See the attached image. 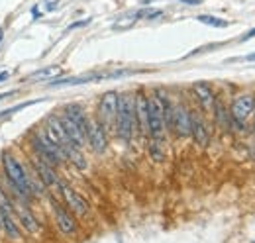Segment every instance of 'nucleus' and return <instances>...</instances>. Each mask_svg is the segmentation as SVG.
Here are the masks:
<instances>
[{
	"label": "nucleus",
	"instance_id": "nucleus-1",
	"mask_svg": "<svg viewBox=\"0 0 255 243\" xmlns=\"http://www.w3.org/2000/svg\"><path fill=\"white\" fill-rule=\"evenodd\" d=\"M2 171H4V179L8 182L10 190L18 196V200L30 202L33 198L30 171L12 153H2Z\"/></svg>",
	"mask_w": 255,
	"mask_h": 243
},
{
	"label": "nucleus",
	"instance_id": "nucleus-2",
	"mask_svg": "<svg viewBox=\"0 0 255 243\" xmlns=\"http://www.w3.org/2000/svg\"><path fill=\"white\" fill-rule=\"evenodd\" d=\"M114 131L126 143L131 141V137L137 131V127H135V110H133V94H129V92L118 94V112H116Z\"/></svg>",
	"mask_w": 255,
	"mask_h": 243
},
{
	"label": "nucleus",
	"instance_id": "nucleus-3",
	"mask_svg": "<svg viewBox=\"0 0 255 243\" xmlns=\"http://www.w3.org/2000/svg\"><path fill=\"white\" fill-rule=\"evenodd\" d=\"M169 96L163 91L153 92L147 98V135L151 139L165 137V104Z\"/></svg>",
	"mask_w": 255,
	"mask_h": 243
},
{
	"label": "nucleus",
	"instance_id": "nucleus-4",
	"mask_svg": "<svg viewBox=\"0 0 255 243\" xmlns=\"http://www.w3.org/2000/svg\"><path fill=\"white\" fill-rule=\"evenodd\" d=\"M30 145H32L33 153L39 159H43L45 163H49L53 167H59V165H63L65 161H67L63 149L57 143H53L45 133H39V131L32 133L30 135Z\"/></svg>",
	"mask_w": 255,
	"mask_h": 243
},
{
	"label": "nucleus",
	"instance_id": "nucleus-5",
	"mask_svg": "<svg viewBox=\"0 0 255 243\" xmlns=\"http://www.w3.org/2000/svg\"><path fill=\"white\" fill-rule=\"evenodd\" d=\"M116 112H118V92H104L100 96V102H98V120L106 129H114Z\"/></svg>",
	"mask_w": 255,
	"mask_h": 243
},
{
	"label": "nucleus",
	"instance_id": "nucleus-6",
	"mask_svg": "<svg viewBox=\"0 0 255 243\" xmlns=\"http://www.w3.org/2000/svg\"><path fill=\"white\" fill-rule=\"evenodd\" d=\"M59 192H61V196H63L65 206L75 214V216H87V214L91 212V204H89V200H87L83 194H79L73 186H69V184H63V182H61Z\"/></svg>",
	"mask_w": 255,
	"mask_h": 243
},
{
	"label": "nucleus",
	"instance_id": "nucleus-7",
	"mask_svg": "<svg viewBox=\"0 0 255 243\" xmlns=\"http://www.w3.org/2000/svg\"><path fill=\"white\" fill-rule=\"evenodd\" d=\"M255 114V96L254 94H240L232 106H230V116L232 120L238 122L240 125H244L250 120V116Z\"/></svg>",
	"mask_w": 255,
	"mask_h": 243
},
{
	"label": "nucleus",
	"instance_id": "nucleus-8",
	"mask_svg": "<svg viewBox=\"0 0 255 243\" xmlns=\"http://www.w3.org/2000/svg\"><path fill=\"white\" fill-rule=\"evenodd\" d=\"M87 143L95 153H104L108 149V129L100 123L98 118H93L87 127Z\"/></svg>",
	"mask_w": 255,
	"mask_h": 243
},
{
	"label": "nucleus",
	"instance_id": "nucleus-9",
	"mask_svg": "<svg viewBox=\"0 0 255 243\" xmlns=\"http://www.w3.org/2000/svg\"><path fill=\"white\" fill-rule=\"evenodd\" d=\"M30 163H32L33 167V173L39 177V181L43 182L45 186H61V181H59V177H57V173H55V167L53 165H49V163H45L43 159H39L35 153H32V157H30Z\"/></svg>",
	"mask_w": 255,
	"mask_h": 243
},
{
	"label": "nucleus",
	"instance_id": "nucleus-10",
	"mask_svg": "<svg viewBox=\"0 0 255 243\" xmlns=\"http://www.w3.org/2000/svg\"><path fill=\"white\" fill-rule=\"evenodd\" d=\"M53 216H55V224L59 228V232L63 236H75L79 226H77V220H75V214L71 212L69 208H65L61 204L53 202Z\"/></svg>",
	"mask_w": 255,
	"mask_h": 243
},
{
	"label": "nucleus",
	"instance_id": "nucleus-11",
	"mask_svg": "<svg viewBox=\"0 0 255 243\" xmlns=\"http://www.w3.org/2000/svg\"><path fill=\"white\" fill-rule=\"evenodd\" d=\"M171 129L179 137H189L191 135V110L183 104H177L173 108V118H171Z\"/></svg>",
	"mask_w": 255,
	"mask_h": 243
},
{
	"label": "nucleus",
	"instance_id": "nucleus-12",
	"mask_svg": "<svg viewBox=\"0 0 255 243\" xmlns=\"http://www.w3.org/2000/svg\"><path fill=\"white\" fill-rule=\"evenodd\" d=\"M53 143H57L61 149H65L67 147H71L73 143H71V139L67 137V133H65L63 125H61V120H59V116H51V118H47V122H45V131H43Z\"/></svg>",
	"mask_w": 255,
	"mask_h": 243
},
{
	"label": "nucleus",
	"instance_id": "nucleus-13",
	"mask_svg": "<svg viewBox=\"0 0 255 243\" xmlns=\"http://www.w3.org/2000/svg\"><path fill=\"white\" fill-rule=\"evenodd\" d=\"M147 94L139 91L133 94V110H135V127L139 133L147 135Z\"/></svg>",
	"mask_w": 255,
	"mask_h": 243
},
{
	"label": "nucleus",
	"instance_id": "nucleus-14",
	"mask_svg": "<svg viewBox=\"0 0 255 243\" xmlns=\"http://www.w3.org/2000/svg\"><path fill=\"white\" fill-rule=\"evenodd\" d=\"M192 92L198 100V104L202 106L204 112H212L214 110V104H216V94H214V89L208 85V83H194L192 85Z\"/></svg>",
	"mask_w": 255,
	"mask_h": 243
},
{
	"label": "nucleus",
	"instance_id": "nucleus-15",
	"mask_svg": "<svg viewBox=\"0 0 255 243\" xmlns=\"http://www.w3.org/2000/svg\"><path fill=\"white\" fill-rule=\"evenodd\" d=\"M14 216H16V220L20 222V226H22L26 232L37 234V232L41 230L39 222L35 220V216H33L32 210H30L28 206H24V204H20V202H14Z\"/></svg>",
	"mask_w": 255,
	"mask_h": 243
},
{
	"label": "nucleus",
	"instance_id": "nucleus-16",
	"mask_svg": "<svg viewBox=\"0 0 255 243\" xmlns=\"http://www.w3.org/2000/svg\"><path fill=\"white\" fill-rule=\"evenodd\" d=\"M191 135L200 147H206L208 145V139H210L208 127H206V123L202 120V116L196 114V112H191Z\"/></svg>",
	"mask_w": 255,
	"mask_h": 243
},
{
	"label": "nucleus",
	"instance_id": "nucleus-17",
	"mask_svg": "<svg viewBox=\"0 0 255 243\" xmlns=\"http://www.w3.org/2000/svg\"><path fill=\"white\" fill-rule=\"evenodd\" d=\"M0 230L10 240H18L20 238V224H18V220L14 216V210L0 208Z\"/></svg>",
	"mask_w": 255,
	"mask_h": 243
},
{
	"label": "nucleus",
	"instance_id": "nucleus-18",
	"mask_svg": "<svg viewBox=\"0 0 255 243\" xmlns=\"http://www.w3.org/2000/svg\"><path fill=\"white\" fill-rule=\"evenodd\" d=\"M63 114L69 118L71 122H75L85 133H87V127H89V122H91V118L87 116V112L79 106V104H67L63 108Z\"/></svg>",
	"mask_w": 255,
	"mask_h": 243
},
{
	"label": "nucleus",
	"instance_id": "nucleus-19",
	"mask_svg": "<svg viewBox=\"0 0 255 243\" xmlns=\"http://www.w3.org/2000/svg\"><path fill=\"white\" fill-rule=\"evenodd\" d=\"M65 159L67 161H71L77 169H87V159H85V155L81 151V147H77V145H71V147H67L65 149Z\"/></svg>",
	"mask_w": 255,
	"mask_h": 243
},
{
	"label": "nucleus",
	"instance_id": "nucleus-20",
	"mask_svg": "<svg viewBox=\"0 0 255 243\" xmlns=\"http://www.w3.org/2000/svg\"><path fill=\"white\" fill-rule=\"evenodd\" d=\"M214 114H216V122H218V125H222L226 129H230L232 127V116H230V110H226L224 108L222 102H218L216 100V104H214V110H212Z\"/></svg>",
	"mask_w": 255,
	"mask_h": 243
},
{
	"label": "nucleus",
	"instance_id": "nucleus-21",
	"mask_svg": "<svg viewBox=\"0 0 255 243\" xmlns=\"http://www.w3.org/2000/svg\"><path fill=\"white\" fill-rule=\"evenodd\" d=\"M61 67H47V69H43V71H39V73H35V75H32L30 79H33V81H43V79H55L57 75H61Z\"/></svg>",
	"mask_w": 255,
	"mask_h": 243
},
{
	"label": "nucleus",
	"instance_id": "nucleus-22",
	"mask_svg": "<svg viewBox=\"0 0 255 243\" xmlns=\"http://www.w3.org/2000/svg\"><path fill=\"white\" fill-rule=\"evenodd\" d=\"M149 155L153 157V161H163V159H165L163 139H151V141H149Z\"/></svg>",
	"mask_w": 255,
	"mask_h": 243
},
{
	"label": "nucleus",
	"instance_id": "nucleus-23",
	"mask_svg": "<svg viewBox=\"0 0 255 243\" xmlns=\"http://www.w3.org/2000/svg\"><path fill=\"white\" fill-rule=\"evenodd\" d=\"M198 22H200V24H206V26H212V28H228V22H226V20L216 18V16H210V14L198 16Z\"/></svg>",
	"mask_w": 255,
	"mask_h": 243
},
{
	"label": "nucleus",
	"instance_id": "nucleus-24",
	"mask_svg": "<svg viewBox=\"0 0 255 243\" xmlns=\"http://www.w3.org/2000/svg\"><path fill=\"white\" fill-rule=\"evenodd\" d=\"M0 208H6V210H14V200L8 196L6 188L0 186Z\"/></svg>",
	"mask_w": 255,
	"mask_h": 243
},
{
	"label": "nucleus",
	"instance_id": "nucleus-25",
	"mask_svg": "<svg viewBox=\"0 0 255 243\" xmlns=\"http://www.w3.org/2000/svg\"><path fill=\"white\" fill-rule=\"evenodd\" d=\"M135 20H137V14H135V16H131V18H126V20L122 18L120 22H116V28H129V26H131Z\"/></svg>",
	"mask_w": 255,
	"mask_h": 243
},
{
	"label": "nucleus",
	"instance_id": "nucleus-26",
	"mask_svg": "<svg viewBox=\"0 0 255 243\" xmlns=\"http://www.w3.org/2000/svg\"><path fill=\"white\" fill-rule=\"evenodd\" d=\"M57 6H59V0H45V10L47 12H53Z\"/></svg>",
	"mask_w": 255,
	"mask_h": 243
},
{
	"label": "nucleus",
	"instance_id": "nucleus-27",
	"mask_svg": "<svg viewBox=\"0 0 255 243\" xmlns=\"http://www.w3.org/2000/svg\"><path fill=\"white\" fill-rule=\"evenodd\" d=\"M254 35H255V28H252V30L248 31V33H244V35L240 37V41H248V39H252Z\"/></svg>",
	"mask_w": 255,
	"mask_h": 243
},
{
	"label": "nucleus",
	"instance_id": "nucleus-28",
	"mask_svg": "<svg viewBox=\"0 0 255 243\" xmlns=\"http://www.w3.org/2000/svg\"><path fill=\"white\" fill-rule=\"evenodd\" d=\"M181 4H189V6H198V4H202V0H179Z\"/></svg>",
	"mask_w": 255,
	"mask_h": 243
},
{
	"label": "nucleus",
	"instance_id": "nucleus-29",
	"mask_svg": "<svg viewBox=\"0 0 255 243\" xmlns=\"http://www.w3.org/2000/svg\"><path fill=\"white\" fill-rule=\"evenodd\" d=\"M91 20H85V22H77V24H73V26H69V30H75V28H81V26H87Z\"/></svg>",
	"mask_w": 255,
	"mask_h": 243
},
{
	"label": "nucleus",
	"instance_id": "nucleus-30",
	"mask_svg": "<svg viewBox=\"0 0 255 243\" xmlns=\"http://www.w3.org/2000/svg\"><path fill=\"white\" fill-rule=\"evenodd\" d=\"M32 16H33V20H37V18H41V12L37 10V6H33V8H32Z\"/></svg>",
	"mask_w": 255,
	"mask_h": 243
},
{
	"label": "nucleus",
	"instance_id": "nucleus-31",
	"mask_svg": "<svg viewBox=\"0 0 255 243\" xmlns=\"http://www.w3.org/2000/svg\"><path fill=\"white\" fill-rule=\"evenodd\" d=\"M6 79H8V73H6V71H4V73H0V83H4Z\"/></svg>",
	"mask_w": 255,
	"mask_h": 243
},
{
	"label": "nucleus",
	"instance_id": "nucleus-32",
	"mask_svg": "<svg viewBox=\"0 0 255 243\" xmlns=\"http://www.w3.org/2000/svg\"><path fill=\"white\" fill-rule=\"evenodd\" d=\"M244 59H246V61H250V63H252V61H255V53H254V55H246Z\"/></svg>",
	"mask_w": 255,
	"mask_h": 243
},
{
	"label": "nucleus",
	"instance_id": "nucleus-33",
	"mask_svg": "<svg viewBox=\"0 0 255 243\" xmlns=\"http://www.w3.org/2000/svg\"><path fill=\"white\" fill-rule=\"evenodd\" d=\"M254 129H255V125H254Z\"/></svg>",
	"mask_w": 255,
	"mask_h": 243
},
{
	"label": "nucleus",
	"instance_id": "nucleus-34",
	"mask_svg": "<svg viewBox=\"0 0 255 243\" xmlns=\"http://www.w3.org/2000/svg\"><path fill=\"white\" fill-rule=\"evenodd\" d=\"M0 232H2V230H0Z\"/></svg>",
	"mask_w": 255,
	"mask_h": 243
},
{
	"label": "nucleus",
	"instance_id": "nucleus-35",
	"mask_svg": "<svg viewBox=\"0 0 255 243\" xmlns=\"http://www.w3.org/2000/svg\"><path fill=\"white\" fill-rule=\"evenodd\" d=\"M254 243H255V242H254Z\"/></svg>",
	"mask_w": 255,
	"mask_h": 243
}]
</instances>
